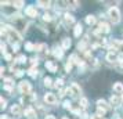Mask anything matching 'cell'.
I'll use <instances>...</instances> for the list:
<instances>
[{"label":"cell","mask_w":123,"mask_h":119,"mask_svg":"<svg viewBox=\"0 0 123 119\" xmlns=\"http://www.w3.org/2000/svg\"><path fill=\"white\" fill-rule=\"evenodd\" d=\"M108 15H109V18H111V21L113 24H117L120 21V13H119L116 7H111L109 11H108Z\"/></svg>","instance_id":"obj_1"},{"label":"cell","mask_w":123,"mask_h":119,"mask_svg":"<svg viewBox=\"0 0 123 119\" xmlns=\"http://www.w3.org/2000/svg\"><path fill=\"white\" fill-rule=\"evenodd\" d=\"M7 35H8V38L11 40H15V42H18V40L21 39V36L18 35V32L15 31L14 28H10L8 26V29H7Z\"/></svg>","instance_id":"obj_2"},{"label":"cell","mask_w":123,"mask_h":119,"mask_svg":"<svg viewBox=\"0 0 123 119\" xmlns=\"http://www.w3.org/2000/svg\"><path fill=\"white\" fill-rule=\"evenodd\" d=\"M19 91L22 94H28L29 91H31V83L29 82H21L19 83Z\"/></svg>","instance_id":"obj_3"},{"label":"cell","mask_w":123,"mask_h":119,"mask_svg":"<svg viewBox=\"0 0 123 119\" xmlns=\"http://www.w3.org/2000/svg\"><path fill=\"white\" fill-rule=\"evenodd\" d=\"M111 29H109V25L105 22H101L100 26H98V31L95 32V35H100V33H108Z\"/></svg>","instance_id":"obj_4"},{"label":"cell","mask_w":123,"mask_h":119,"mask_svg":"<svg viewBox=\"0 0 123 119\" xmlns=\"http://www.w3.org/2000/svg\"><path fill=\"white\" fill-rule=\"evenodd\" d=\"M69 91H71V96L73 97H78L79 94H80V87H79V85H76V83H73L71 87H69Z\"/></svg>","instance_id":"obj_5"},{"label":"cell","mask_w":123,"mask_h":119,"mask_svg":"<svg viewBox=\"0 0 123 119\" xmlns=\"http://www.w3.org/2000/svg\"><path fill=\"white\" fill-rule=\"evenodd\" d=\"M44 101L47 102V104H50V105H53V104H55L57 102V97L53 94V93H47L44 96Z\"/></svg>","instance_id":"obj_6"},{"label":"cell","mask_w":123,"mask_h":119,"mask_svg":"<svg viewBox=\"0 0 123 119\" xmlns=\"http://www.w3.org/2000/svg\"><path fill=\"white\" fill-rule=\"evenodd\" d=\"M73 22H75V18H73V15H71V14H65V15H64V24H65L67 26L72 25Z\"/></svg>","instance_id":"obj_7"},{"label":"cell","mask_w":123,"mask_h":119,"mask_svg":"<svg viewBox=\"0 0 123 119\" xmlns=\"http://www.w3.org/2000/svg\"><path fill=\"white\" fill-rule=\"evenodd\" d=\"M25 13H26V15H28V17H36V15H37V11H36V8H35L33 6L26 7Z\"/></svg>","instance_id":"obj_8"},{"label":"cell","mask_w":123,"mask_h":119,"mask_svg":"<svg viewBox=\"0 0 123 119\" xmlns=\"http://www.w3.org/2000/svg\"><path fill=\"white\" fill-rule=\"evenodd\" d=\"M11 113L14 116H19V115H21V107H19L18 104H14L11 107Z\"/></svg>","instance_id":"obj_9"},{"label":"cell","mask_w":123,"mask_h":119,"mask_svg":"<svg viewBox=\"0 0 123 119\" xmlns=\"http://www.w3.org/2000/svg\"><path fill=\"white\" fill-rule=\"evenodd\" d=\"M113 91H116V93H119V94L123 93V85L120 83V82H116V83L113 85Z\"/></svg>","instance_id":"obj_10"},{"label":"cell","mask_w":123,"mask_h":119,"mask_svg":"<svg viewBox=\"0 0 123 119\" xmlns=\"http://www.w3.org/2000/svg\"><path fill=\"white\" fill-rule=\"evenodd\" d=\"M46 68L49 69L50 72H55V71H57V67L51 63V61H47V63H46Z\"/></svg>","instance_id":"obj_11"},{"label":"cell","mask_w":123,"mask_h":119,"mask_svg":"<svg viewBox=\"0 0 123 119\" xmlns=\"http://www.w3.org/2000/svg\"><path fill=\"white\" fill-rule=\"evenodd\" d=\"M106 60L109 61V63H113V61H116L117 57H116V53H108V56H106Z\"/></svg>","instance_id":"obj_12"},{"label":"cell","mask_w":123,"mask_h":119,"mask_svg":"<svg viewBox=\"0 0 123 119\" xmlns=\"http://www.w3.org/2000/svg\"><path fill=\"white\" fill-rule=\"evenodd\" d=\"M71 47V39L69 38H64L62 39V49H69Z\"/></svg>","instance_id":"obj_13"},{"label":"cell","mask_w":123,"mask_h":119,"mask_svg":"<svg viewBox=\"0 0 123 119\" xmlns=\"http://www.w3.org/2000/svg\"><path fill=\"white\" fill-rule=\"evenodd\" d=\"M97 105H98V107L100 108H104V109H108V108H109V105H108V104H106L105 101H104V100H98V101H97Z\"/></svg>","instance_id":"obj_14"},{"label":"cell","mask_w":123,"mask_h":119,"mask_svg":"<svg viewBox=\"0 0 123 119\" xmlns=\"http://www.w3.org/2000/svg\"><path fill=\"white\" fill-rule=\"evenodd\" d=\"M25 116H28V118H33V116H36V113H35L33 109H31V108H28V109H25Z\"/></svg>","instance_id":"obj_15"},{"label":"cell","mask_w":123,"mask_h":119,"mask_svg":"<svg viewBox=\"0 0 123 119\" xmlns=\"http://www.w3.org/2000/svg\"><path fill=\"white\" fill-rule=\"evenodd\" d=\"M82 25L80 24H78L76 26H75V31H73V33H75V36H80V33H82Z\"/></svg>","instance_id":"obj_16"},{"label":"cell","mask_w":123,"mask_h":119,"mask_svg":"<svg viewBox=\"0 0 123 119\" xmlns=\"http://www.w3.org/2000/svg\"><path fill=\"white\" fill-rule=\"evenodd\" d=\"M86 22L89 24V25H94L95 24V17L94 15H87V17H86Z\"/></svg>","instance_id":"obj_17"},{"label":"cell","mask_w":123,"mask_h":119,"mask_svg":"<svg viewBox=\"0 0 123 119\" xmlns=\"http://www.w3.org/2000/svg\"><path fill=\"white\" fill-rule=\"evenodd\" d=\"M37 4H39L42 8H49L51 3H50V1H42V0H40V1H37Z\"/></svg>","instance_id":"obj_18"},{"label":"cell","mask_w":123,"mask_h":119,"mask_svg":"<svg viewBox=\"0 0 123 119\" xmlns=\"http://www.w3.org/2000/svg\"><path fill=\"white\" fill-rule=\"evenodd\" d=\"M4 89H6V90H8V91H11V90H12V83H11V79H7V80H6Z\"/></svg>","instance_id":"obj_19"},{"label":"cell","mask_w":123,"mask_h":119,"mask_svg":"<svg viewBox=\"0 0 123 119\" xmlns=\"http://www.w3.org/2000/svg\"><path fill=\"white\" fill-rule=\"evenodd\" d=\"M120 101H122V100H119L116 96H112L111 97V104H112V105H119V102H120Z\"/></svg>","instance_id":"obj_20"},{"label":"cell","mask_w":123,"mask_h":119,"mask_svg":"<svg viewBox=\"0 0 123 119\" xmlns=\"http://www.w3.org/2000/svg\"><path fill=\"white\" fill-rule=\"evenodd\" d=\"M87 104H89V101H87V98H84V97H82V98H80V105H82V108H86V107H87Z\"/></svg>","instance_id":"obj_21"},{"label":"cell","mask_w":123,"mask_h":119,"mask_svg":"<svg viewBox=\"0 0 123 119\" xmlns=\"http://www.w3.org/2000/svg\"><path fill=\"white\" fill-rule=\"evenodd\" d=\"M29 75H31L32 78H36V76H37V69H36V68H31V71H29Z\"/></svg>","instance_id":"obj_22"},{"label":"cell","mask_w":123,"mask_h":119,"mask_svg":"<svg viewBox=\"0 0 123 119\" xmlns=\"http://www.w3.org/2000/svg\"><path fill=\"white\" fill-rule=\"evenodd\" d=\"M62 85H64V80H62V79H57V80H55V85H54V87L60 89V87H61Z\"/></svg>","instance_id":"obj_23"},{"label":"cell","mask_w":123,"mask_h":119,"mask_svg":"<svg viewBox=\"0 0 123 119\" xmlns=\"http://www.w3.org/2000/svg\"><path fill=\"white\" fill-rule=\"evenodd\" d=\"M54 56L58 57V58H61V57H62V50H61V49H55V51H54Z\"/></svg>","instance_id":"obj_24"},{"label":"cell","mask_w":123,"mask_h":119,"mask_svg":"<svg viewBox=\"0 0 123 119\" xmlns=\"http://www.w3.org/2000/svg\"><path fill=\"white\" fill-rule=\"evenodd\" d=\"M104 113H105V109H104V108L97 107V115H98V116H101V115H104Z\"/></svg>","instance_id":"obj_25"},{"label":"cell","mask_w":123,"mask_h":119,"mask_svg":"<svg viewBox=\"0 0 123 119\" xmlns=\"http://www.w3.org/2000/svg\"><path fill=\"white\" fill-rule=\"evenodd\" d=\"M25 47H26V50H29V51H33L35 50V46L32 44V43H26V44H25Z\"/></svg>","instance_id":"obj_26"},{"label":"cell","mask_w":123,"mask_h":119,"mask_svg":"<svg viewBox=\"0 0 123 119\" xmlns=\"http://www.w3.org/2000/svg\"><path fill=\"white\" fill-rule=\"evenodd\" d=\"M22 4H24V1H14V3H12V6L15 7V8H19V7H22Z\"/></svg>","instance_id":"obj_27"},{"label":"cell","mask_w":123,"mask_h":119,"mask_svg":"<svg viewBox=\"0 0 123 119\" xmlns=\"http://www.w3.org/2000/svg\"><path fill=\"white\" fill-rule=\"evenodd\" d=\"M6 104H7V101L3 98V97H1V98H0V107H1V108H6Z\"/></svg>","instance_id":"obj_28"},{"label":"cell","mask_w":123,"mask_h":119,"mask_svg":"<svg viewBox=\"0 0 123 119\" xmlns=\"http://www.w3.org/2000/svg\"><path fill=\"white\" fill-rule=\"evenodd\" d=\"M25 61H26V58H25V56H19V57H18V63L24 64Z\"/></svg>","instance_id":"obj_29"},{"label":"cell","mask_w":123,"mask_h":119,"mask_svg":"<svg viewBox=\"0 0 123 119\" xmlns=\"http://www.w3.org/2000/svg\"><path fill=\"white\" fill-rule=\"evenodd\" d=\"M44 85L46 86H51V79L50 78H46L44 79Z\"/></svg>","instance_id":"obj_30"},{"label":"cell","mask_w":123,"mask_h":119,"mask_svg":"<svg viewBox=\"0 0 123 119\" xmlns=\"http://www.w3.org/2000/svg\"><path fill=\"white\" fill-rule=\"evenodd\" d=\"M43 19H44V21H51V15H49V14H44V15H43Z\"/></svg>","instance_id":"obj_31"},{"label":"cell","mask_w":123,"mask_h":119,"mask_svg":"<svg viewBox=\"0 0 123 119\" xmlns=\"http://www.w3.org/2000/svg\"><path fill=\"white\" fill-rule=\"evenodd\" d=\"M117 50H119V51H122V53H123V40H122V42H119V46H117Z\"/></svg>","instance_id":"obj_32"},{"label":"cell","mask_w":123,"mask_h":119,"mask_svg":"<svg viewBox=\"0 0 123 119\" xmlns=\"http://www.w3.org/2000/svg\"><path fill=\"white\" fill-rule=\"evenodd\" d=\"M71 68H72V64H71V63H68V64H67V67H65L67 72H69V71H71Z\"/></svg>","instance_id":"obj_33"},{"label":"cell","mask_w":123,"mask_h":119,"mask_svg":"<svg viewBox=\"0 0 123 119\" xmlns=\"http://www.w3.org/2000/svg\"><path fill=\"white\" fill-rule=\"evenodd\" d=\"M64 107L67 108V109H68V108H71V102H69V101H65V102H64Z\"/></svg>","instance_id":"obj_34"},{"label":"cell","mask_w":123,"mask_h":119,"mask_svg":"<svg viewBox=\"0 0 123 119\" xmlns=\"http://www.w3.org/2000/svg\"><path fill=\"white\" fill-rule=\"evenodd\" d=\"M0 49H1V53H4V51H6V44H4V43H1Z\"/></svg>","instance_id":"obj_35"},{"label":"cell","mask_w":123,"mask_h":119,"mask_svg":"<svg viewBox=\"0 0 123 119\" xmlns=\"http://www.w3.org/2000/svg\"><path fill=\"white\" fill-rule=\"evenodd\" d=\"M15 75H17L18 78H21V76L24 75V72H22V71H17V74H15Z\"/></svg>","instance_id":"obj_36"},{"label":"cell","mask_w":123,"mask_h":119,"mask_svg":"<svg viewBox=\"0 0 123 119\" xmlns=\"http://www.w3.org/2000/svg\"><path fill=\"white\" fill-rule=\"evenodd\" d=\"M91 119H104L102 116H98V115H94V116H91Z\"/></svg>","instance_id":"obj_37"},{"label":"cell","mask_w":123,"mask_h":119,"mask_svg":"<svg viewBox=\"0 0 123 119\" xmlns=\"http://www.w3.org/2000/svg\"><path fill=\"white\" fill-rule=\"evenodd\" d=\"M46 119H55V118H54V116H51V115H50V116H47Z\"/></svg>","instance_id":"obj_38"},{"label":"cell","mask_w":123,"mask_h":119,"mask_svg":"<svg viewBox=\"0 0 123 119\" xmlns=\"http://www.w3.org/2000/svg\"><path fill=\"white\" fill-rule=\"evenodd\" d=\"M1 119H8V118H7L6 115H1Z\"/></svg>","instance_id":"obj_39"},{"label":"cell","mask_w":123,"mask_h":119,"mask_svg":"<svg viewBox=\"0 0 123 119\" xmlns=\"http://www.w3.org/2000/svg\"><path fill=\"white\" fill-rule=\"evenodd\" d=\"M120 100H122V102H123V94H122V98H120Z\"/></svg>","instance_id":"obj_40"},{"label":"cell","mask_w":123,"mask_h":119,"mask_svg":"<svg viewBox=\"0 0 123 119\" xmlns=\"http://www.w3.org/2000/svg\"><path fill=\"white\" fill-rule=\"evenodd\" d=\"M62 119H68V118H67V116H64V118H62Z\"/></svg>","instance_id":"obj_41"}]
</instances>
